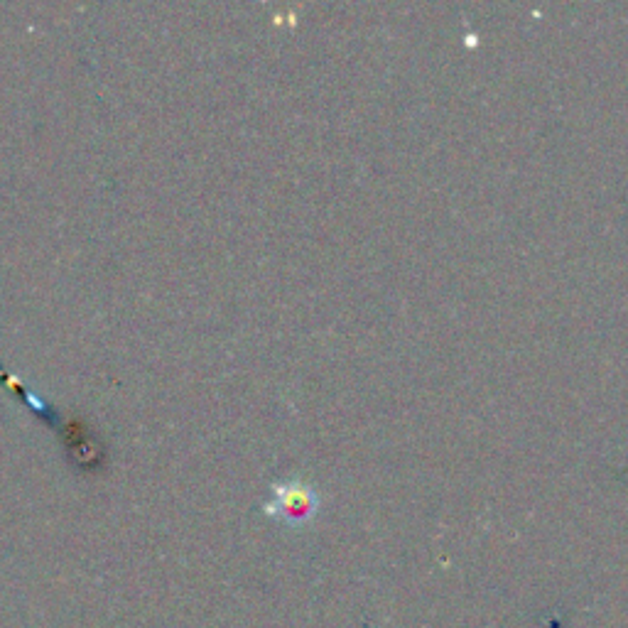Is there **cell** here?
<instances>
[{"label":"cell","mask_w":628,"mask_h":628,"mask_svg":"<svg viewBox=\"0 0 628 628\" xmlns=\"http://www.w3.org/2000/svg\"><path fill=\"white\" fill-rule=\"evenodd\" d=\"M317 508V496L302 481H288V484L275 486L273 501L265 506V511L285 521H307Z\"/></svg>","instance_id":"obj_1"}]
</instances>
